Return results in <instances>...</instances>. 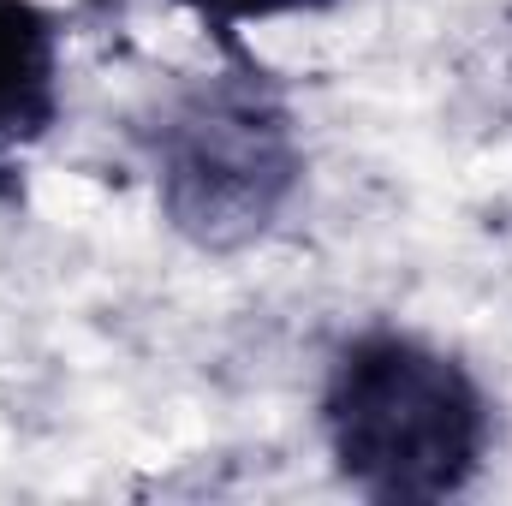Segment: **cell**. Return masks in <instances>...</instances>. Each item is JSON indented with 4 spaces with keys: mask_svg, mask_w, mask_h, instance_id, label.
<instances>
[{
    "mask_svg": "<svg viewBox=\"0 0 512 506\" xmlns=\"http://www.w3.org/2000/svg\"><path fill=\"white\" fill-rule=\"evenodd\" d=\"M316 435L340 489L435 506L471 495L489 471L495 399L459 352L376 322L334 346L316 387Z\"/></svg>",
    "mask_w": 512,
    "mask_h": 506,
    "instance_id": "obj_1",
    "label": "cell"
},
{
    "mask_svg": "<svg viewBox=\"0 0 512 506\" xmlns=\"http://www.w3.org/2000/svg\"><path fill=\"white\" fill-rule=\"evenodd\" d=\"M143 161L161 221L203 256L262 245L304 191V137L286 84L256 48L221 54L143 126Z\"/></svg>",
    "mask_w": 512,
    "mask_h": 506,
    "instance_id": "obj_2",
    "label": "cell"
},
{
    "mask_svg": "<svg viewBox=\"0 0 512 506\" xmlns=\"http://www.w3.org/2000/svg\"><path fill=\"white\" fill-rule=\"evenodd\" d=\"M66 108V24L42 0H0V191Z\"/></svg>",
    "mask_w": 512,
    "mask_h": 506,
    "instance_id": "obj_3",
    "label": "cell"
},
{
    "mask_svg": "<svg viewBox=\"0 0 512 506\" xmlns=\"http://www.w3.org/2000/svg\"><path fill=\"white\" fill-rule=\"evenodd\" d=\"M167 6H179V12L203 30V42H209L215 54H233V48H251V42H245L251 24L322 18V12H334L340 0H167Z\"/></svg>",
    "mask_w": 512,
    "mask_h": 506,
    "instance_id": "obj_4",
    "label": "cell"
}]
</instances>
